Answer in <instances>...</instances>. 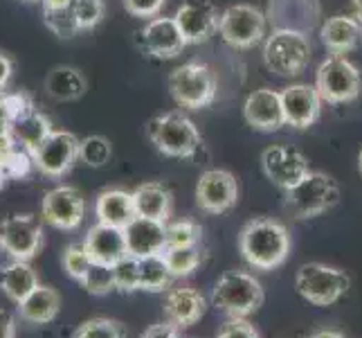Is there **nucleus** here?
I'll return each instance as SVG.
<instances>
[{
  "label": "nucleus",
  "mask_w": 362,
  "mask_h": 338,
  "mask_svg": "<svg viewBox=\"0 0 362 338\" xmlns=\"http://www.w3.org/2000/svg\"><path fill=\"white\" fill-rule=\"evenodd\" d=\"M241 257L257 271L279 269L291 255L288 228L277 219H252L243 225L239 235Z\"/></svg>",
  "instance_id": "f257e3e1"
},
{
  "label": "nucleus",
  "mask_w": 362,
  "mask_h": 338,
  "mask_svg": "<svg viewBox=\"0 0 362 338\" xmlns=\"http://www.w3.org/2000/svg\"><path fill=\"white\" fill-rule=\"evenodd\" d=\"M340 203V185L324 171H308L295 187L284 192V208L295 219H313Z\"/></svg>",
  "instance_id": "f03ea898"
},
{
  "label": "nucleus",
  "mask_w": 362,
  "mask_h": 338,
  "mask_svg": "<svg viewBox=\"0 0 362 338\" xmlns=\"http://www.w3.org/2000/svg\"><path fill=\"white\" fill-rule=\"evenodd\" d=\"M211 305L230 318H247L261 309L266 300L264 286L247 271H228L211 289Z\"/></svg>",
  "instance_id": "7ed1b4c3"
},
{
  "label": "nucleus",
  "mask_w": 362,
  "mask_h": 338,
  "mask_svg": "<svg viewBox=\"0 0 362 338\" xmlns=\"http://www.w3.org/2000/svg\"><path fill=\"white\" fill-rule=\"evenodd\" d=\"M146 135L160 154L171 158H194L203 147L201 131L180 111L153 118L146 124Z\"/></svg>",
  "instance_id": "20e7f679"
},
{
  "label": "nucleus",
  "mask_w": 362,
  "mask_h": 338,
  "mask_svg": "<svg viewBox=\"0 0 362 338\" xmlns=\"http://www.w3.org/2000/svg\"><path fill=\"white\" fill-rule=\"evenodd\" d=\"M264 64L277 77H299L310 64L308 36L302 30H274L264 43Z\"/></svg>",
  "instance_id": "39448f33"
},
{
  "label": "nucleus",
  "mask_w": 362,
  "mask_h": 338,
  "mask_svg": "<svg viewBox=\"0 0 362 338\" xmlns=\"http://www.w3.org/2000/svg\"><path fill=\"white\" fill-rule=\"evenodd\" d=\"M167 86L173 102L180 108L198 111L216 99V74L207 64H198V61L173 68Z\"/></svg>",
  "instance_id": "423d86ee"
},
{
  "label": "nucleus",
  "mask_w": 362,
  "mask_h": 338,
  "mask_svg": "<svg viewBox=\"0 0 362 338\" xmlns=\"http://www.w3.org/2000/svg\"><path fill=\"white\" fill-rule=\"evenodd\" d=\"M349 286H351V278L342 269L320 264V261H308V264L299 266L295 278L297 293L315 307L335 305L346 295Z\"/></svg>",
  "instance_id": "0eeeda50"
},
{
  "label": "nucleus",
  "mask_w": 362,
  "mask_h": 338,
  "mask_svg": "<svg viewBox=\"0 0 362 338\" xmlns=\"http://www.w3.org/2000/svg\"><path fill=\"white\" fill-rule=\"evenodd\" d=\"M315 89L327 104H346L360 95V72L346 55H331L322 61Z\"/></svg>",
  "instance_id": "6e6552de"
},
{
  "label": "nucleus",
  "mask_w": 362,
  "mask_h": 338,
  "mask_svg": "<svg viewBox=\"0 0 362 338\" xmlns=\"http://www.w3.org/2000/svg\"><path fill=\"white\" fill-rule=\"evenodd\" d=\"M218 34L236 50H250L264 41L266 14L255 5H232L221 11Z\"/></svg>",
  "instance_id": "1a4fd4ad"
},
{
  "label": "nucleus",
  "mask_w": 362,
  "mask_h": 338,
  "mask_svg": "<svg viewBox=\"0 0 362 338\" xmlns=\"http://www.w3.org/2000/svg\"><path fill=\"white\" fill-rule=\"evenodd\" d=\"M79 142L81 137L74 133L54 129L32 152L34 169H39L47 179H64L79 160Z\"/></svg>",
  "instance_id": "9d476101"
},
{
  "label": "nucleus",
  "mask_w": 362,
  "mask_h": 338,
  "mask_svg": "<svg viewBox=\"0 0 362 338\" xmlns=\"http://www.w3.org/2000/svg\"><path fill=\"white\" fill-rule=\"evenodd\" d=\"M43 248V228L32 215H11L0 221V250L11 259L30 261Z\"/></svg>",
  "instance_id": "9b49d317"
},
{
  "label": "nucleus",
  "mask_w": 362,
  "mask_h": 338,
  "mask_svg": "<svg viewBox=\"0 0 362 338\" xmlns=\"http://www.w3.org/2000/svg\"><path fill=\"white\" fill-rule=\"evenodd\" d=\"M196 203L207 215H226L239 203V181L228 169H207L196 183Z\"/></svg>",
  "instance_id": "f8f14e48"
},
{
  "label": "nucleus",
  "mask_w": 362,
  "mask_h": 338,
  "mask_svg": "<svg viewBox=\"0 0 362 338\" xmlns=\"http://www.w3.org/2000/svg\"><path fill=\"white\" fill-rule=\"evenodd\" d=\"M261 169L279 190H291L310 171L308 158L291 145H272L261 154Z\"/></svg>",
  "instance_id": "ddd939ff"
},
{
  "label": "nucleus",
  "mask_w": 362,
  "mask_h": 338,
  "mask_svg": "<svg viewBox=\"0 0 362 338\" xmlns=\"http://www.w3.org/2000/svg\"><path fill=\"white\" fill-rule=\"evenodd\" d=\"M41 217L45 223L59 230H74L79 228L86 217V198L72 185H57L52 187L41 203Z\"/></svg>",
  "instance_id": "4468645a"
},
{
  "label": "nucleus",
  "mask_w": 362,
  "mask_h": 338,
  "mask_svg": "<svg viewBox=\"0 0 362 338\" xmlns=\"http://www.w3.org/2000/svg\"><path fill=\"white\" fill-rule=\"evenodd\" d=\"M176 23L189 43H205L218 32L221 14L211 0H185L176 11Z\"/></svg>",
  "instance_id": "2eb2a0df"
},
{
  "label": "nucleus",
  "mask_w": 362,
  "mask_h": 338,
  "mask_svg": "<svg viewBox=\"0 0 362 338\" xmlns=\"http://www.w3.org/2000/svg\"><path fill=\"white\" fill-rule=\"evenodd\" d=\"M324 99L315 84H291L281 91V106L286 124L293 129H308L320 120Z\"/></svg>",
  "instance_id": "dca6fc26"
},
{
  "label": "nucleus",
  "mask_w": 362,
  "mask_h": 338,
  "mask_svg": "<svg viewBox=\"0 0 362 338\" xmlns=\"http://www.w3.org/2000/svg\"><path fill=\"white\" fill-rule=\"evenodd\" d=\"M140 41H142L144 52H148L156 59L178 57L187 45L185 36L173 16L171 18L169 16L151 18L144 25V30L140 32Z\"/></svg>",
  "instance_id": "f3484780"
},
{
  "label": "nucleus",
  "mask_w": 362,
  "mask_h": 338,
  "mask_svg": "<svg viewBox=\"0 0 362 338\" xmlns=\"http://www.w3.org/2000/svg\"><path fill=\"white\" fill-rule=\"evenodd\" d=\"M83 248L97 264L113 266L122 257L129 255L127 232H124V228H117V225L97 221L93 228L86 232Z\"/></svg>",
  "instance_id": "a211bd4d"
},
{
  "label": "nucleus",
  "mask_w": 362,
  "mask_h": 338,
  "mask_svg": "<svg viewBox=\"0 0 362 338\" xmlns=\"http://www.w3.org/2000/svg\"><path fill=\"white\" fill-rule=\"evenodd\" d=\"M243 118L252 129L257 131H277L286 127L284 106H281V93L272 89H259L245 97L243 104Z\"/></svg>",
  "instance_id": "6ab92c4d"
},
{
  "label": "nucleus",
  "mask_w": 362,
  "mask_h": 338,
  "mask_svg": "<svg viewBox=\"0 0 362 338\" xmlns=\"http://www.w3.org/2000/svg\"><path fill=\"white\" fill-rule=\"evenodd\" d=\"M207 300L201 291L192 286H178L171 289L165 298V318L176 325L178 329H189L205 316Z\"/></svg>",
  "instance_id": "aec40b11"
},
{
  "label": "nucleus",
  "mask_w": 362,
  "mask_h": 338,
  "mask_svg": "<svg viewBox=\"0 0 362 338\" xmlns=\"http://www.w3.org/2000/svg\"><path fill=\"white\" fill-rule=\"evenodd\" d=\"M124 232H127L129 253L135 257L158 255L167 248V221L135 217Z\"/></svg>",
  "instance_id": "412c9836"
},
{
  "label": "nucleus",
  "mask_w": 362,
  "mask_h": 338,
  "mask_svg": "<svg viewBox=\"0 0 362 338\" xmlns=\"http://www.w3.org/2000/svg\"><path fill=\"white\" fill-rule=\"evenodd\" d=\"M320 36L331 55H349L362 43V23L356 16L335 14L324 21Z\"/></svg>",
  "instance_id": "4be33fe9"
},
{
  "label": "nucleus",
  "mask_w": 362,
  "mask_h": 338,
  "mask_svg": "<svg viewBox=\"0 0 362 338\" xmlns=\"http://www.w3.org/2000/svg\"><path fill=\"white\" fill-rule=\"evenodd\" d=\"M95 217L102 223L127 228V225L137 217L135 203H133V192L122 190V187H108V190L99 192L95 198Z\"/></svg>",
  "instance_id": "5701e85b"
},
{
  "label": "nucleus",
  "mask_w": 362,
  "mask_h": 338,
  "mask_svg": "<svg viewBox=\"0 0 362 338\" xmlns=\"http://www.w3.org/2000/svg\"><path fill=\"white\" fill-rule=\"evenodd\" d=\"M135 215L158 221H169L173 210L171 192L160 183H142L133 190Z\"/></svg>",
  "instance_id": "b1692460"
},
{
  "label": "nucleus",
  "mask_w": 362,
  "mask_h": 338,
  "mask_svg": "<svg viewBox=\"0 0 362 338\" xmlns=\"http://www.w3.org/2000/svg\"><path fill=\"white\" fill-rule=\"evenodd\" d=\"M61 309V295L52 286L39 284L36 289L18 305V314L23 320L34 325H47L52 322Z\"/></svg>",
  "instance_id": "393cba45"
},
{
  "label": "nucleus",
  "mask_w": 362,
  "mask_h": 338,
  "mask_svg": "<svg viewBox=\"0 0 362 338\" xmlns=\"http://www.w3.org/2000/svg\"><path fill=\"white\" fill-rule=\"evenodd\" d=\"M36 286H39V275L32 269L30 261L23 259H11L9 264L0 271V289L11 303L21 305Z\"/></svg>",
  "instance_id": "a878e982"
},
{
  "label": "nucleus",
  "mask_w": 362,
  "mask_h": 338,
  "mask_svg": "<svg viewBox=\"0 0 362 338\" xmlns=\"http://www.w3.org/2000/svg\"><path fill=\"white\" fill-rule=\"evenodd\" d=\"M45 91L49 97L57 99V102H74V99L86 95V91H88V81H86L83 72L77 68L57 66L47 72Z\"/></svg>",
  "instance_id": "bb28decb"
},
{
  "label": "nucleus",
  "mask_w": 362,
  "mask_h": 338,
  "mask_svg": "<svg viewBox=\"0 0 362 338\" xmlns=\"http://www.w3.org/2000/svg\"><path fill=\"white\" fill-rule=\"evenodd\" d=\"M9 131L14 135V140L18 142V147H23L25 152L32 154L34 149L54 131V127L45 113H41L39 108H32L28 113H23L21 118H16Z\"/></svg>",
  "instance_id": "cd10ccee"
},
{
  "label": "nucleus",
  "mask_w": 362,
  "mask_h": 338,
  "mask_svg": "<svg viewBox=\"0 0 362 338\" xmlns=\"http://www.w3.org/2000/svg\"><path fill=\"white\" fill-rule=\"evenodd\" d=\"M171 280H173V275L162 253L140 257V291L160 293L169 289Z\"/></svg>",
  "instance_id": "c85d7f7f"
},
{
  "label": "nucleus",
  "mask_w": 362,
  "mask_h": 338,
  "mask_svg": "<svg viewBox=\"0 0 362 338\" xmlns=\"http://www.w3.org/2000/svg\"><path fill=\"white\" fill-rule=\"evenodd\" d=\"M162 255H165V261H167L173 278H189L203 261L201 244L198 246H169L162 250Z\"/></svg>",
  "instance_id": "c756f323"
},
{
  "label": "nucleus",
  "mask_w": 362,
  "mask_h": 338,
  "mask_svg": "<svg viewBox=\"0 0 362 338\" xmlns=\"http://www.w3.org/2000/svg\"><path fill=\"white\" fill-rule=\"evenodd\" d=\"M113 158V145L104 135H86L79 142V160L88 167H104Z\"/></svg>",
  "instance_id": "7c9ffc66"
},
{
  "label": "nucleus",
  "mask_w": 362,
  "mask_h": 338,
  "mask_svg": "<svg viewBox=\"0 0 362 338\" xmlns=\"http://www.w3.org/2000/svg\"><path fill=\"white\" fill-rule=\"evenodd\" d=\"M77 3V0H74ZM74 3L61 9H43V23L45 28L57 34L59 39H70L79 32L77 16H74Z\"/></svg>",
  "instance_id": "2f4dec72"
},
{
  "label": "nucleus",
  "mask_w": 362,
  "mask_h": 338,
  "mask_svg": "<svg viewBox=\"0 0 362 338\" xmlns=\"http://www.w3.org/2000/svg\"><path fill=\"white\" fill-rule=\"evenodd\" d=\"M113 275H115V289L122 293H133L140 291V257L127 255L122 257L117 264H113Z\"/></svg>",
  "instance_id": "473e14b6"
},
{
  "label": "nucleus",
  "mask_w": 362,
  "mask_h": 338,
  "mask_svg": "<svg viewBox=\"0 0 362 338\" xmlns=\"http://www.w3.org/2000/svg\"><path fill=\"white\" fill-rule=\"evenodd\" d=\"M74 338H127V327L113 318H90L79 325Z\"/></svg>",
  "instance_id": "72a5a7b5"
},
{
  "label": "nucleus",
  "mask_w": 362,
  "mask_h": 338,
  "mask_svg": "<svg viewBox=\"0 0 362 338\" xmlns=\"http://www.w3.org/2000/svg\"><path fill=\"white\" fill-rule=\"evenodd\" d=\"M203 240V228L192 219L167 221V248L169 246H198Z\"/></svg>",
  "instance_id": "f704fd0d"
},
{
  "label": "nucleus",
  "mask_w": 362,
  "mask_h": 338,
  "mask_svg": "<svg viewBox=\"0 0 362 338\" xmlns=\"http://www.w3.org/2000/svg\"><path fill=\"white\" fill-rule=\"evenodd\" d=\"M81 286L90 295H106L110 291H115V275H113V266L106 264H97L93 261L86 278L81 280Z\"/></svg>",
  "instance_id": "c9c22d12"
},
{
  "label": "nucleus",
  "mask_w": 362,
  "mask_h": 338,
  "mask_svg": "<svg viewBox=\"0 0 362 338\" xmlns=\"http://www.w3.org/2000/svg\"><path fill=\"white\" fill-rule=\"evenodd\" d=\"M61 264H64V271L68 273V278L81 284V280L86 278V273H88V269L93 264V259L88 253H86L83 244H70L64 250V255H61Z\"/></svg>",
  "instance_id": "e433bc0d"
},
{
  "label": "nucleus",
  "mask_w": 362,
  "mask_h": 338,
  "mask_svg": "<svg viewBox=\"0 0 362 338\" xmlns=\"http://www.w3.org/2000/svg\"><path fill=\"white\" fill-rule=\"evenodd\" d=\"M104 14H106L104 0H77L74 3V16H77L79 32L97 28L104 21Z\"/></svg>",
  "instance_id": "4c0bfd02"
},
{
  "label": "nucleus",
  "mask_w": 362,
  "mask_h": 338,
  "mask_svg": "<svg viewBox=\"0 0 362 338\" xmlns=\"http://www.w3.org/2000/svg\"><path fill=\"white\" fill-rule=\"evenodd\" d=\"M3 167H5L9 179H25L34 167V158H32L30 152H25L23 147H18Z\"/></svg>",
  "instance_id": "58836bf2"
},
{
  "label": "nucleus",
  "mask_w": 362,
  "mask_h": 338,
  "mask_svg": "<svg viewBox=\"0 0 362 338\" xmlns=\"http://www.w3.org/2000/svg\"><path fill=\"white\" fill-rule=\"evenodd\" d=\"M122 5L135 18H156L167 5V0H122Z\"/></svg>",
  "instance_id": "ea45409f"
},
{
  "label": "nucleus",
  "mask_w": 362,
  "mask_h": 338,
  "mask_svg": "<svg viewBox=\"0 0 362 338\" xmlns=\"http://www.w3.org/2000/svg\"><path fill=\"white\" fill-rule=\"evenodd\" d=\"M216 338H261V334L252 322H247V318H230L218 329Z\"/></svg>",
  "instance_id": "a19ab883"
},
{
  "label": "nucleus",
  "mask_w": 362,
  "mask_h": 338,
  "mask_svg": "<svg viewBox=\"0 0 362 338\" xmlns=\"http://www.w3.org/2000/svg\"><path fill=\"white\" fill-rule=\"evenodd\" d=\"M180 332L182 329H178L176 325H171L169 320H165V322L151 325L148 329H144V334L140 338H182Z\"/></svg>",
  "instance_id": "79ce46f5"
},
{
  "label": "nucleus",
  "mask_w": 362,
  "mask_h": 338,
  "mask_svg": "<svg viewBox=\"0 0 362 338\" xmlns=\"http://www.w3.org/2000/svg\"><path fill=\"white\" fill-rule=\"evenodd\" d=\"M16 149H18V142L14 140L11 131H0V165H5Z\"/></svg>",
  "instance_id": "37998d69"
},
{
  "label": "nucleus",
  "mask_w": 362,
  "mask_h": 338,
  "mask_svg": "<svg viewBox=\"0 0 362 338\" xmlns=\"http://www.w3.org/2000/svg\"><path fill=\"white\" fill-rule=\"evenodd\" d=\"M0 338H16V318L7 309H0Z\"/></svg>",
  "instance_id": "c03bdc74"
},
{
  "label": "nucleus",
  "mask_w": 362,
  "mask_h": 338,
  "mask_svg": "<svg viewBox=\"0 0 362 338\" xmlns=\"http://www.w3.org/2000/svg\"><path fill=\"white\" fill-rule=\"evenodd\" d=\"M11 72H14V61H11L7 55H0V93L7 89Z\"/></svg>",
  "instance_id": "a18cd8bd"
},
{
  "label": "nucleus",
  "mask_w": 362,
  "mask_h": 338,
  "mask_svg": "<svg viewBox=\"0 0 362 338\" xmlns=\"http://www.w3.org/2000/svg\"><path fill=\"white\" fill-rule=\"evenodd\" d=\"M72 3L74 0H41V7L43 9H61V7H68Z\"/></svg>",
  "instance_id": "49530a36"
},
{
  "label": "nucleus",
  "mask_w": 362,
  "mask_h": 338,
  "mask_svg": "<svg viewBox=\"0 0 362 338\" xmlns=\"http://www.w3.org/2000/svg\"><path fill=\"white\" fill-rule=\"evenodd\" d=\"M310 338H344L340 332H333V329H324V332H317L315 336H310Z\"/></svg>",
  "instance_id": "de8ad7c7"
},
{
  "label": "nucleus",
  "mask_w": 362,
  "mask_h": 338,
  "mask_svg": "<svg viewBox=\"0 0 362 338\" xmlns=\"http://www.w3.org/2000/svg\"><path fill=\"white\" fill-rule=\"evenodd\" d=\"M354 16L362 23V0H354Z\"/></svg>",
  "instance_id": "09e8293b"
},
{
  "label": "nucleus",
  "mask_w": 362,
  "mask_h": 338,
  "mask_svg": "<svg viewBox=\"0 0 362 338\" xmlns=\"http://www.w3.org/2000/svg\"><path fill=\"white\" fill-rule=\"evenodd\" d=\"M9 181V176H7V171H5V167L3 165H0V190H3V187H5V183Z\"/></svg>",
  "instance_id": "8fccbe9b"
},
{
  "label": "nucleus",
  "mask_w": 362,
  "mask_h": 338,
  "mask_svg": "<svg viewBox=\"0 0 362 338\" xmlns=\"http://www.w3.org/2000/svg\"><path fill=\"white\" fill-rule=\"evenodd\" d=\"M358 169H360V174H362V149H360V154H358Z\"/></svg>",
  "instance_id": "3c124183"
},
{
  "label": "nucleus",
  "mask_w": 362,
  "mask_h": 338,
  "mask_svg": "<svg viewBox=\"0 0 362 338\" xmlns=\"http://www.w3.org/2000/svg\"><path fill=\"white\" fill-rule=\"evenodd\" d=\"M23 3H41V0H23Z\"/></svg>",
  "instance_id": "603ef678"
}]
</instances>
